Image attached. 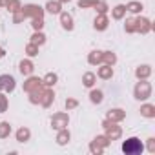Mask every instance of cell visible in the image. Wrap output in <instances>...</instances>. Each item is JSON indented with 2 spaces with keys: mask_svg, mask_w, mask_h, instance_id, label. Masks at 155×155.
Wrapping results in <instances>:
<instances>
[{
  "mask_svg": "<svg viewBox=\"0 0 155 155\" xmlns=\"http://www.w3.org/2000/svg\"><path fill=\"white\" fill-rule=\"evenodd\" d=\"M142 150H144V146L137 137H131L122 144V151L126 155H139V153H142Z\"/></svg>",
  "mask_w": 155,
  "mask_h": 155,
  "instance_id": "1",
  "label": "cell"
}]
</instances>
